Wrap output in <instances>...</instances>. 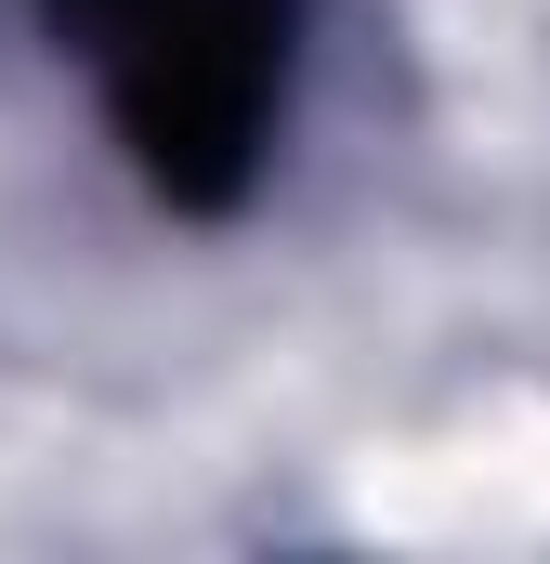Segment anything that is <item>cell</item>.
Segmentation results:
<instances>
[{
    "instance_id": "cell-1",
    "label": "cell",
    "mask_w": 550,
    "mask_h": 564,
    "mask_svg": "<svg viewBox=\"0 0 550 564\" xmlns=\"http://www.w3.org/2000/svg\"><path fill=\"white\" fill-rule=\"evenodd\" d=\"M79 26L119 66V106H132V132L170 171L237 158V144L263 132L288 0H79Z\"/></svg>"
}]
</instances>
